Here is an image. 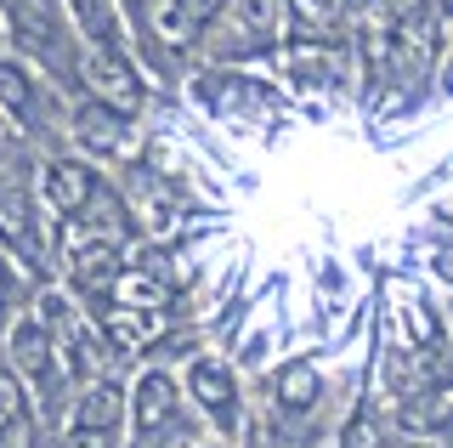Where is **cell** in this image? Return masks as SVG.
Instances as JSON below:
<instances>
[{
	"label": "cell",
	"instance_id": "obj_9",
	"mask_svg": "<svg viewBox=\"0 0 453 448\" xmlns=\"http://www.w3.org/2000/svg\"><path fill=\"white\" fill-rule=\"evenodd\" d=\"M103 335L119 352H142V346H153L165 335V313H153V306H113L103 318Z\"/></svg>",
	"mask_w": 453,
	"mask_h": 448
},
{
	"label": "cell",
	"instance_id": "obj_4",
	"mask_svg": "<svg viewBox=\"0 0 453 448\" xmlns=\"http://www.w3.org/2000/svg\"><path fill=\"white\" fill-rule=\"evenodd\" d=\"M188 391H193V403L216 420V426L233 431V420H238V386H233V369H226L221 358H198L193 369H188Z\"/></svg>",
	"mask_w": 453,
	"mask_h": 448
},
{
	"label": "cell",
	"instance_id": "obj_19",
	"mask_svg": "<svg viewBox=\"0 0 453 448\" xmlns=\"http://www.w3.org/2000/svg\"><path fill=\"white\" fill-rule=\"evenodd\" d=\"M273 12H278V0H238V18H244V29H273Z\"/></svg>",
	"mask_w": 453,
	"mask_h": 448
},
{
	"label": "cell",
	"instance_id": "obj_5",
	"mask_svg": "<svg viewBox=\"0 0 453 448\" xmlns=\"http://www.w3.org/2000/svg\"><path fill=\"white\" fill-rule=\"evenodd\" d=\"M12 369H18V381H35L40 391H51L57 352H51L46 329H40V318H23V324L12 329Z\"/></svg>",
	"mask_w": 453,
	"mask_h": 448
},
{
	"label": "cell",
	"instance_id": "obj_6",
	"mask_svg": "<svg viewBox=\"0 0 453 448\" xmlns=\"http://www.w3.org/2000/svg\"><path fill=\"white\" fill-rule=\"evenodd\" d=\"M96 188H103V176H96L91 165H80V159H51L46 165V205L57 216H74Z\"/></svg>",
	"mask_w": 453,
	"mask_h": 448
},
{
	"label": "cell",
	"instance_id": "obj_15",
	"mask_svg": "<svg viewBox=\"0 0 453 448\" xmlns=\"http://www.w3.org/2000/svg\"><path fill=\"white\" fill-rule=\"evenodd\" d=\"M278 403L289 414H306L311 403H318V369H311V363H289V369L278 375Z\"/></svg>",
	"mask_w": 453,
	"mask_h": 448
},
{
	"label": "cell",
	"instance_id": "obj_12",
	"mask_svg": "<svg viewBox=\"0 0 453 448\" xmlns=\"http://www.w3.org/2000/svg\"><path fill=\"white\" fill-rule=\"evenodd\" d=\"M68 12H74V23L85 29L91 46H119L125 40V23L113 12V0H68Z\"/></svg>",
	"mask_w": 453,
	"mask_h": 448
},
{
	"label": "cell",
	"instance_id": "obj_14",
	"mask_svg": "<svg viewBox=\"0 0 453 448\" xmlns=\"http://www.w3.org/2000/svg\"><path fill=\"white\" fill-rule=\"evenodd\" d=\"M0 239L23 256H35V228H28V199L18 188H0Z\"/></svg>",
	"mask_w": 453,
	"mask_h": 448
},
{
	"label": "cell",
	"instance_id": "obj_17",
	"mask_svg": "<svg viewBox=\"0 0 453 448\" xmlns=\"http://www.w3.org/2000/svg\"><path fill=\"white\" fill-rule=\"evenodd\" d=\"M289 68L301 74V86H323V80H329V51L295 40V46H289Z\"/></svg>",
	"mask_w": 453,
	"mask_h": 448
},
{
	"label": "cell",
	"instance_id": "obj_21",
	"mask_svg": "<svg viewBox=\"0 0 453 448\" xmlns=\"http://www.w3.org/2000/svg\"><path fill=\"white\" fill-rule=\"evenodd\" d=\"M340 448H374V431H368V420H351L346 426V443Z\"/></svg>",
	"mask_w": 453,
	"mask_h": 448
},
{
	"label": "cell",
	"instance_id": "obj_7",
	"mask_svg": "<svg viewBox=\"0 0 453 448\" xmlns=\"http://www.w3.org/2000/svg\"><path fill=\"white\" fill-rule=\"evenodd\" d=\"M170 420H176V381L165 369H148L136 381V431L142 437H159Z\"/></svg>",
	"mask_w": 453,
	"mask_h": 448
},
{
	"label": "cell",
	"instance_id": "obj_1",
	"mask_svg": "<svg viewBox=\"0 0 453 448\" xmlns=\"http://www.w3.org/2000/svg\"><path fill=\"white\" fill-rule=\"evenodd\" d=\"M63 261H68L74 290H80V296H96V301H103L108 290H113V278H119V244L85 233L80 221H68V228H63Z\"/></svg>",
	"mask_w": 453,
	"mask_h": 448
},
{
	"label": "cell",
	"instance_id": "obj_11",
	"mask_svg": "<svg viewBox=\"0 0 453 448\" xmlns=\"http://www.w3.org/2000/svg\"><path fill=\"white\" fill-rule=\"evenodd\" d=\"M12 29L35 51L57 46V0H12Z\"/></svg>",
	"mask_w": 453,
	"mask_h": 448
},
{
	"label": "cell",
	"instance_id": "obj_8",
	"mask_svg": "<svg viewBox=\"0 0 453 448\" xmlns=\"http://www.w3.org/2000/svg\"><path fill=\"white\" fill-rule=\"evenodd\" d=\"M125 120L119 108H108V103H85L80 114H74V143L85 148V153H119V143H125Z\"/></svg>",
	"mask_w": 453,
	"mask_h": 448
},
{
	"label": "cell",
	"instance_id": "obj_22",
	"mask_svg": "<svg viewBox=\"0 0 453 448\" xmlns=\"http://www.w3.org/2000/svg\"><path fill=\"white\" fill-rule=\"evenodd\" d=\"M6 296H12V273L0 267V301H6Z\"/></svg>",
	"mask_w": 453,
	"mask_h": 448
},
{
	"label": "cell",
	"instance_id": "obj_16",
	"mask_svg": "<svg viewBox=\"0 0 453 448\" xmlns=\"http://www.w3.org/2000/svg\"><path fill=\"white\" fill-rule=\"evenodd\" d=\"M289 12H295L301 29H340L346 12H351V0H289Z\"/></svg>",
	"mask_w": 453,
	"mask_h": 448
},
{
	"label": "cell",
	"instance_id": "obj_2",
	"mask_svg": "<svg viewBox=\"0 0 453 448\" xmlns=\"http://www.w3.org/2000/svg\"><path fill=\"white\" fill-rule=\"evenodd\" d=\"M85 86H91L96 103H108V108H119L125 120L142 108V97H148V86H142V74H136V63L125 58L119 46H91L85 51Z\"/></svg>",
	"mask_w": 453,
	"mask_h": 448
},
{
	"label": "cell",
	"instance_id": "obj_13",
	"mask_svg": "<svg viewBox=\"0 0 453 448\" xmlns=\"http://www.w3.org/2000/svg\"><path fill=\"white\" fill-rule=\"evenodd\" d=\"M0 108L18 125H40V103H35V80L18 63H0Z\"/></svg>",
	"mask_w": 453,
	"mask_h": 448
},
{
	"label": "cell",
	"instance_id": "obj_3",
	"mask_svg": "<svg viewBox=\"0 0 453 448\" xmlns=\"http://www.w3.org/2000/svg\"><path fill=\"white\" fill-rule=\"evenodd\" d=\"M119 420H125V391L96 381L80 391L74 420H68V448H119Z\"/></svg>",
	"mask_w": 453,
	"mask_h": 448
},
{
	"label": "cell",
	"instance_id": "obj_23",
	"mask_svg": "<svg viewBox=\"0 0 453 448\" xmlns=\"http://www.w3.org/2000/svg\"><path fill=\"white\" fill-rule=\"evenodd\" d=\"M125 6H142V0H125Z\"/></svg>",
	"mask_w": 453,
	"mask_h": 448
},
{
	"label": "cell",
	"instance_id": "obj_18",
	"mask_svg": "<svg viewBox=\"0 0 453 448\" xmlns=\"http://www.w3.org/2000/svg\"><path fill=\"white\" fill-rule=\"evenodd\" d=\"M23 420V381L12 369H0V437H12Z\"/></svg>",
	"mask_w": 453,
	"mask_h": 448
},
{
	"label": "cell",
	"instance_id": "obj_10",
	"mask_svg": "<svg viewBox=\"0 0 453 448\" xmlns=\"http://www.w3.org/2000/svg\"><path fill=\"white\" fill-rule=\"evenodd\" d=\"M448 409H453V391H448L442 375H431V381H425V391H408L403 426H408V431H425V437H442V431H448Z\"/></svg>",
	"mask_w": 453,
	"mask_h": 448
},
{
	"label": "cell",
	"instance_id": "obj_20",
	"mask_svg": "<svg viewBox=\"0 0 453 448\" xmlns=\"http://www.w3.org/2000/svg\"><path fill=\"white\" fill-rule=\"evenodd\" d=\"M436 0H386V18L391 23H414V18H425Z\"/></svg>",
	"mask_w": 453,
	"mask_h": 448
}]
</instances>
